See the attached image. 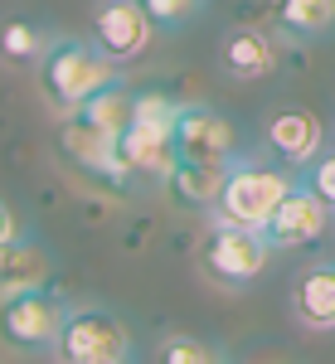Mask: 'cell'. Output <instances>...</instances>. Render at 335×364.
<instances>
[{
  "label": "cell",
  "instance_id": "obj_4",
  "mask_svg": "<svg viewBox=\"0 0 335 364\" xmlns=\"http://www.w3.org/2000/svg\"><path fill=\"white\" fill-rule=\"evenodd\" d=\"M68 321L63 291L49 287H29L15 296H0V345L20 350V355H44L58 345V331Z\"/></svg>",
  "mask_w": 335,
  "mask_h": 364
},
{
  "label": "cell",
  "instance_id": "obj_18",
  "mask_svg": "<svg viewBox=\"0 0 335 364\" xmlns=\"http://www.w3.org/2000/svg\"><path fill=\"white\" fill-rule=\"evenodd\" d=\"M49 39H54V34L39 25V20H25V15L0 20V58H5V63H15V68L39 63V54L49 49Z\"/></svg>",
  "mask_w": 335,
  "mask_h": 364
},
{
  "label": "cell",
  "instance_id": "obj_10",
  "mask_svg": "<svg viewBox=\"0 0 335 364\" xmlns=\"http://www.w3.org/2000/svg\"><path fill=\"white\" fill-rule=\"evenodd\" d=\"M326 122L311 112V107H277V112L262 122V151L282 161V166L302 170L307 161L321 156V146H326Z\"/></svg>",
  "mask_w": 335,
  "mask_h": 364
},
{
  "label": "cell",
  "instance_id": "obj_11",
  "mask_svg": "<svg viewBox=\"0 0 335 364\" xmlns=\"http://www.w3.org/2000/svg\"><path fill=\"white\" fill-rule=\"evenodd\" d=\"M292 321L302 331H316V336H331L335 331V257H311L307 267L292 277Z\"/></svg>",
  "mask_w": 335,
  "mask_h": 364
},
{
  "label": "cell",
  "instance_id": "obj_22",
  "mask_svg": "<svg viewBox=\"0 0 335 364\" xmlns=\"http://www.w3.org/2000/svg\"><path fill=\"white\" fill-rule=\"evenodd\" d=\"M297 175H302L311 190L326 199V209L335 214V141H326V146H321V156H316V161H307Z\"/></svg>",
  "mask_w": 335,
  "mask_h": 364
},
{
  "label": "cell",
  "instance_id": "obj_9",
  "mask_svg": "<svg viewBox=\"0 0 335 364\" xmlns=\"http://www.w3.org/2000/svg\"><path fill=\"white\" fill-rule=\"evenodd\" d=\"M58 151L78 166V175L107 185V190H137L127 175H122V161H117V136H102L97 127H87L83 117H63V132H58Z\"/></svg>",
  "mask_w": 335,
  "mask_h": 364
},
{
  "label": "cell",
  "instance_id": "obj_25",
  "mask_svg": "<svg viewBox=\"0 0 335 364\" xmlns=\"http://www.w3.org/2000/svg\"><path fill=\"white\" fill-rule=\"evenodd\" d=\"M199 5H209V0H199Z\"/></svg>",
  "mask_w": 335,
  "mask_h": 364
},
{
  "label": "cell",
  "instance_id": "obj_16",
  "mask_svg": "<svg viewBox=\"0 0 335 364\" xmlns=\"http://www.w3.org/2000/svg\"><path fill=\"white\" fill-rule=\"evenodd\" d=\"M223 180H228V161H175L166 175V190L180 209H195V214H209L214 199H219Z\"/></svg>",
  "mask_w": 335,
  "mask_h": 364
},
{
  "label": "cell",
  "instance_id": "obj_23",
  "mask_svg": "<svg viewBox=\"0 0 335 364\" xmlns=\"http://www.w3.org/2000/svg\"><path fill=\"white\" fill-rule=\"evenodd\" d=\"M20 233H25V219L15 214L10 199H0V243H10V238H20Z\"/></svg>",
  "mask_w": 335,
  "mask_h": 364
},
{
  "label": "cell",
  "instance_id": "obj_2",
  "mask_svg": "<svg viewBox=\"0 0 335 364\" xmlns=\"http://www.w3.org/2000/svg\"><path fill=\"white\" fill-rule=\"evenodd\" d=\"M297 185V170L272 161L267 151L262 156H233L228 161V180H223L219 199H214V209H209V219H219V224H238V228H257L272 219V209L282 204V195Z\"/></svg>",
  "mask_w": 335,
  "mask_h": 364
},
{
  "label": "cell",
  "instance_id": "obj_7",
  "mask_svg": "<svg viewBox=\"0 0 335 364\" xmlns=\"http://www.w3.org/2000/svg\"><path fill=\"white\" fill-rule=\"evenodd\" d=\"M170 141H175V161H233L238 156V127L209 102H180Z\"/></svg>",
  "mask_w": 335,
  "mask_h": 364
},
{
  "label": "cell",
  "instance_id": "obj_21",
  "mask_svg": "<svg viewBox=\"0 0 335 364\" xmlns=\"http://www.w3.org/2000/svg\"><path fill=\"white\" fill-rule=\"evenodd\" d=\"M141 10H146V20L156 25V34H175V29L190 25L204 5H199V0H141Z\"/></svg>",
  "mask_w": 335,
  "mask_h": 364
},
{
  "label": "cell",
  "instance_id": "obj_12",
  "mask_svg": "<svg viewBox=\"0 0 335 364\" xmlns=\"http://www.w3.org/2000/svg\"><path fill=\"white\" fill-rule=\"evenodd\" d=\"M219 68L238 83L277 73V34L262 25H228L219 34Z\"/></svg>",
  "mask_w": 335,
  "mask_h": 364
},
{
  "label": "cell",
  "instance_id": "obj_1",
  "mask_svg": "<svg viewBox=\"0 0 335 364\" xmlns=\"http://www.w3.org/2000/svg\"><path fill=\"white\" fill-rule=\"evenodd\" d=\"M34 78H39V92L44 102L54 107L58 117L78 112L92 92H102L107 83H117V63H112L92 39H78V34H54L49 49L34 63Z\"/></svg>",
  "mask_w": 335,
  "mask_h": 364
},
{
  "label": "cell",
  "instance_id": "obj_13",
  "mask_svg": "<svg viewBox=\"0 0 335 364\" xmlns=\"http://www.w3.org/2000/svg\"><path fill=\"white\" fill-rule=\"evenodd\" d=\"M117 161H122V175L132 185H166L170 166H175V141L166 132H151V127H127L117 136Z\"/></svg>",
  "mask_w": 335,
  "mask_h": 364
},
{
  "label": "cell",
  "instance_id": "obj_5",
  "mask_svg": "<svg viewBox=\"0 0 335 364\" xmlns=\"http://www.w3.org/2000/svg\"><path fill=\"white\" fill-rule=\"evenodd\" d=\"M54 355H58V364L102 360V355L132 360V326L107 306H68V321L58 331Z\"/></svg>",
  "mask_w": 335,
  "mask_h": 364
},
{
  "label": "cell",
  "instance_id": "obj_3",
  "mask_svg": "<svg viewBox=\"0 0 335 364\" xmlns=\"http://www.w3.org/2000/svg\"><path fill=\"white\" fill-rule=\"evenodd\" d=\"M195 262H199V272H204V282H214L219 291H243V287H252L267 272L272 248H267V238L257 228L209 219V228H204V238H199V248H195Z\"/></svg>",
  "mask_w": 335,
  "mask_h": 364
},
{
  "label": "cell",
  "instance_id": "obj_8",
  "mask_svg": "<svg viewBox=\"0 0 335 364\" xmlns=\"http://www.w3.org/2000/svg\"><path fill=\"white\" fill-rule=\"evenodd\" d=\"M151 39H156V25L146 20L141 0H97V10H92V44L117 68L137 63L151 49Z\"/></svg>",
  "mask_w": 335,
  "mask_h": 364
},
{
  "label": "cell",
  "instance_id": "obj_14",
  "mask_svg": "<svg viewBox=\"0 0 335 364\" xmlns=\"http://www.w3.org/2000/svg\"><path fill=\"white\" fill-rule=\"evenodd\" d=\"M54 282V252L44 248L39 238H10L0 243V296H15V291H29V287H49Z\"/></svg>",
  "mask_w": 335,
  "mask_h": 364
},
{
  "label": "cell",
  "instance_id": "obj_6",
  "mask_svg": "<svg viewBox=\"0 0 335 364\" xmlns=\"http://www.w3.org/2000/svg\"><path fill=\"white\" fill-rule=\"evenodd\" d=\"M331 219L335 214L326 209V199L297 175V185L282 195V204L272 209V219L262 224V238H267L272 252H302V248H316V243L331 233Z\"/></svg>",
  "mask_w": 335,
  "mask_h": 364
},
{
  "label": "cell",
  "instance_id": "obj_19",
  "mask_svg": "<svg viewBox=\"0 0 335 364\" xmlns=\"http://www.w3.org/2000/svg\"><path fill=\"white\" fill-rule=\"evenodd\" d=\"M151 364H228V360H223L219 345H209V340H199V336H185V331H170V336L156 340Z\"/></svg>",
  "mask_w": 335,
  "mask_h": 364
},
{
  "label": "cell",
  "instance_id": "obj_17",
  "mask_svg": "<svg viewBox=\"0 0 335 364\" xmlns=\"http://www.w3.org/2000/svg\"><path fill=\"white\" fill-rule=\"evenodd\" d=\"M132 107H137V87H127L117 78V83H107L102 92H92L73 117H83L87 127H97L102 136H122V132L132 127Z\"/></svg>",
  "mask_w": 335,
  "mask_h": 364
},
{
  "label": "cell",
  "instance_id": "obj_15",
  "mask_svg": "<svg viewBox=\"0 0 335 364\" xmlns=\"http://www.w3.org/2000/svg\"><path fill=\"white\" fill-rule=\"evenodd\" d=\"M267 20L287 44H316L335 34V0H267Z\"/></svg>",
  "mask_w": 335,
  "mask_h": 364
},
{
  "label": "cell",
  "instance_id": "obj_24",
  "mask_svg": "<svg viewBox=\"0 0 335 364\" xmlns=\"http://www.w3.org/2000/svg\"><path fill=\"white\" fill-rule=\"evenodd\" d=\"M73 364H132V360H122V355H102V360H73Z\"/></svg>",
  "mask_w": 335,
  "mask_h": 364
},
{
  "label": "cell",
  "instance_id": "obj_20",
  "mask_svg": "<svg viewBox=\"0 0 335 364\" xmlns=\"http://www.w3.org/2000/svg\"><path fill=\"white\" fill-rule=\"evenodd\" d=\"M175 117H180V97H170L161 87H146L137 92V107H132V122L137 127H151V132H175Z\"/></svg>",
  "mask_w": 335,
  "mask_h": 364
}]
</instances>
